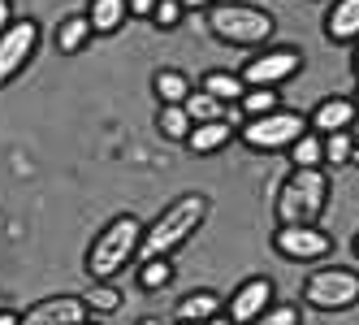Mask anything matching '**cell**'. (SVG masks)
Segmentation results:
<instances>
[{
	"instance_id": "cell-18",
	"label": "cell",
	"mask_w": 359,
	"mask_h": 325,
	"mask_svg": "<svg viewBox=\"0 0 359 325\" xmlns=\"http://www.w3.org/2000/svg\"><path fill=\"white\" fill-rule=\"evenodd\" d=\"M91 22H87V13L79 18V13H74V18H65L61 22V27H57V48H61V53L65 57H74V53H83V48L91 44Z\"/></svg>"
},
{
	"instance_id": "cell-2",
	"label": "cell",
	"mask_w": 359,
	"mask_h": 325,
	"mask_svg": "<svg viewBox=\"0 0 359 325\" xmlns=\"http://www.w3.org/2000/svg\"><path fill=\"white\" fill-rule=\"evenodd\" d=\"M329 204V173L316 169H290V178L277 187V221L281 226H316Z\"/></svg>"
},
{
	"instance_id": "cell-12",
	"label": "cell",
	"mask_w": 359,
	"mask_h": 325,
	"mask_svg": "<svg viewBox=\"0 0 359 325\" xmlns=\"http://www.w3.org/2000/svg\"><path fill=\"white\" fill-rule=\"evenodd\" d=\"M355 100L351 95H329L320 100V105L312 109V131L316 135H333V131H351V121H355Z\"/></svg>"
},
{
	"instance_id": "cell-14",
	"label": "cell",
	"mask_w": 359,
	"mask_h": 325,
	"mask_svg": "<svg viewBox=\"0 0 359 325\" xmlns=\"http://www.w3.org/2000/svg\"><path fill=\"white\" fill-rule=\"evenodd\" d=\"M234 143V126L221 117V121H203V126H191V135H187V147L195 157H212V152H221V147H229Z\"/></svg>"
},
{
	"instance_id": "cell-27",
	"label": "cell",
	"mask_w": 359,
	"mask_h": 325,
	"mask_svg": "<svg viewBox=\"0 0 359 325\" xmlns=\"http://www.w3.org/2000/svg\"><path fill=\"white\" fill-rule=\"evenodd\" d=\"M251 325H303V312L294 304H273L269 312H260Z\"/></svg>"
},
{
	"instance_id": "cell-41",
	"label": "cell",
	"mask_w": 359,
	"mask_h": 325,
	"mask_svg": "<svg viewBox=\"0 0 359 325\" xmlns=\"http://www.w3.org/2000/svg\"><path fill=\"white\" fill-rule=\"evenodd\" d=\"M177 325H191V321H177Z\"/></svg>"
},
{
	"instance_id": "cell-16",
	"label": "cell",
	"mask_w": 359,
	"mask_h": 325,
	"mask_svg": "<svg viewBox=\"0 0 359 325\" xmlns=\"http://www.w3.org/2000/svg\"><path fill=\"white\" fill-rule=\"evenodd\" d=\"M126 18H130L126 0H91V9H87V22H91L95 35H113V31H121Z\"/></svg>"
},
{
	"instance_id": "cell-33",
	"label": "cell",
	"mask_w": 359,
	"mask_h": 325,
	"mask_svg": "<svg viewBox=\"0 0 359 325\" xmlns=\"http://www.w3.org/2000/svg\"><path fill=\"white\" fill-rule=\"evenodd\" d=\"M203 325H234V321H229V317L221 312V317H212V321H203Z\"/></svg>"
},
{
	"instance_id": "cell-24",
	"label": "cell",
	"mask_w": 359,
	"mask_h": 325,
	"mask_svg": "<svg viewBox=\"0 0 359 325\" xmlns=\"http://www.w3.org/2000/svg\"><path fill=\"white\" fill-rule=\"evenodd\" d=\"M169 278H173V265H169V256L139 260V286H143V291H161V286H169Z\"/></svg>"
},
{
	"instance_id": "cell-5",
	"label": "cell",
	"mask_w": 359,
	"mask_h": 325,
	"mask_svg": "<svg viewBox=\"0 0 359 325\" xmlns=\"http://www.w3.org/2000/svg\"><path fill=\"white\" fill-rule=\"evenodd\" d=\"M303 304H312L316 312H346L359 304V273L346 265H325L312 269L303 282Z\"/></svg>"
},
{
	"instance_id": "cell-30",
	"label": "cell",
	"mask_w": 359,
	"mask_h": 325,
	"mask_svg": "<svg viewBox=\"0 0 359 325\" xmlns=\"http://www.w3.org/2000/svg\"><path fill=\"white\" fill-rule=\"evenodd\" d=\"M13 27V0H0V31Z\"/></svg>"
},
{
	"instance_id": "cell-31",
	"label": "cell",
	"mask_w": 359,
	"mask_h": 325,
	"mask_svg": "<svg viewBox=\"0 0 359 325\" xmlns=\"http://www.w3.org/2000/svg\"><path fill=\"white\" fill-rule=\"evenodd\" d=\"M177 5H182V9H212V5H221V0H177Z\"/></svg>"
},
{
	"instance_id": "cell-39",
	"label": "cell",
	"mask_w": 359,
	"mask_h": 325,
	"mask_svg": "<svg viewBox=\"0 0 359 325\" xmlns=\"http://www.w3.org/2000/svg\"><path fill=\"white\" fill-rule=\"evenodd\" d=\"M355 74H359V53H355Z\"/></svg>"
},
{
	"instance_id": "cell-32",
	"label": "cell",
	"mask_w": 359,
	"mask_h": 325,
	"mask_svg": "<svg viewBox=\"0 0 359 325\" xmlns=\"http://www.w3.org/2000/svg\"><path fill=\"white\" fill-rule=\"evenodd\" d=\"M0 325H18V312H9V308H0Z\"/></svg>"
},
{
	"instance_id": "cell-19",
	"label": "cell",
	"mask_w": 359,
	"mask_h": 325,
	"mask_svg": "<svg viewBox=\"0 0 359 325\" xmlns=\"http://www.w3.org/2000/svg\"><path fill=\"white\" fill-rule=\"evenodd\" d=\"M290 165H294V169H316V165H325V135L303 131V135L290 143Z\"/></svg>"
},
{
	"instance_id": "cell-3",
	"label": "cell",
	"mask_w": 359,
	"mask_h": 325,
	"mask_svg": "<svg viewBox=\"0 0 359 325\" xmlns=\"http://www.w3.org/2000/svg\"><path fill=\"white\" fill-rule=\"evenodd\" d=\"M139 239H143V221L135 213H121L113 217L104 230L95 234L91 252H87V273L95 282H113L117 273L139 256Z\"/></svg>"
},
{
	"instance_id": "cell-20",
	"label": "cell",
	"mask_w": 359,
	"mask_h": 325,
	"mask_svg": "<svg viewBox=\"0 0 359 325\" xmlns=\"http://www.w3.org/2000/svg\"><path fill=\"white\" fill-rule=\"evenodd\" d=\"M199 91H208V95H217L221 105H234V100H243V79L238 74H225V69H212V74H203V83H199Z\"/></svg>"
},
{
	"instance_id": "cell-26",
	"label": "cell",
	"mask_w": 359,
	"mask_h": 325,
	"mask_svg": "<svg viewBox=\"0 0 359 325\" xmlns=\"http://www.w3.org/2000/svg\"><path fill=\"white\" fill-rule=\"evenodd\" d=\"M351 152H355L351 131H333V135H325V165H346Z\"/></svg>"
},
{
	"instance_id": "cell-9",
	"label": "cell",
	"mask_w": 359,
	"mask_h": 325,
	"mask_svg": "<svg viewBox=\"0 0 359 325\" xmlns=\"http://www.w3.org/2000/svg\"><path fill=\"white\" fill-rule=\"evenodd\" d=\"M273 247L286 260H307V265H312V260H325L333 252V239L320 226H277Z\"/></svg>"
},
{
	"instance_id": "cell-13",
	"label": "cell",
	"mask_w": 359,
	"mask_h": 325,
	"mask_svg": "<svg viewBox=\"0 0 359 325\" xmlns=\"http://www.w3.org/2000/svg\"><path fill=\"white\" fill-rule=\"evenodd\" d=\"M325 39L329 44H355L359 39V0H333L325 18Z\"/></svg>"
},
{
	"instance_id": "cell-21",
	"label": "cell",
	"mask_w": 359,
	"mask_h": 325,
	"mask_svg": "<svg viewBox=\"0 0 359 325\" xmlns=\"http://www.w3.org/2000/svg\"><path fill=\"white\" fill-rule=\"evenodd\" d=\"M191 126H195V121L187 117L182 105H161V113H156V131H161L165 139H182V143H187Z\"/></svg>"
},
{
	"instance_id": "cell-1",
	"label": "cell",
	"mask_w": 359,
	"mask_h": 325,
	"mask_svg": "<svg viewBox=\"0 0 359 325\" xmlns=\"http://www.w3.org/2000/svg\"><path fill=\"white\" fill-rule=\"evenodd\" d=\"M208 195L199 191H187L177 195L173 204L161 208V217L143 226V239H139V260H156V256H173L191 234H199V226L208 221Z\"/></svg>"
},
{
	"instance_id": "cell-35",
	"label": "cell",
	"mask_w": 359,
	"mask_h": 325,
	"mask_svg": "<svg viewBox=\"0 0 359 325\" xmlns=\"http://www.w3.org/2000/svg\"><path fill=\"white\" fill-rule=\"evenodd\" d=\"M351 165H359V143H355V152H351Z\"/></svg>"
},
{
	"instance_id": "cell-28",
	"label": "cell",
	"mask_w": 359,
	"mask_h": 325,
	"mask_svg": "<svg viewBox=\"0 0 359 325\" xmlns=\"http://www.w3.org/2000/svg\"><path fill=\"white\" fill-rule=\"evenodd\" d=\"M182 5H177V0H156V13H151V27L156 31H173L177 22H182Z\"/></svg>"
},
{
	"instance_id": "cell-23",
	"label": "cell",
	"mask_w": 359,
	"mask_h": 325,
	"mask_svg": "<svg viewBox=\"0 0 359 325\" xmlns=\"http://www.w3.org/2000/svg\"><path fill=\"white\" fill-rule=\"evenodd\" d=\"M238 105H243V113H247V117H264V113L281 109V105H277V87H247Z\"/></svg>"
},
{
	"instance_id": "cell-25",
	"label": "cell",
	"mask_w": 359,
	"mask_h": 325,
	"mask_svg": "<svg viewBox=\"0 0 359 325\" xmlns=\"http://www.w3.org/2000/svg\"><path fill=\"white\" fill-rule=\"evenodd\" d=\"M83 299H87V308H91V312H104V317L121 308V295H117V286H113V282H95Z\"/></svg>"
},
{
	"instance_id": "cell-29",
	"label": "cell",
	"mask_w": 359,
	"mask_h": 325,
	"mask_svg": "<svg viewBox=\"0 0 359 325\" xmlns=\"http://www.w3.org/2000/svg\"><path fill=\"white\" fill-rule=\"evenodd\" d=\"M126 9H130V18H139V22H151V13H156V0H126Z\"/></svg>"
},
{
	"instance_id": "cell-15",
	"label": "cell",
	"mask_w": 359,
	"mask_h": 325,
	"mask_svg": "<svg viewBox=\"0 0 359 325\" xmlns=\"http://www.w3.org/2000/svg\"><path fill=\"white\" fill-rule=\"evenodd\" d=\"M221 308H225V299L217 295V291H191L182 304H177V321H191V325H203V321H212V317H221Z\"/></svg>"
},
{
	"instance_id": "cell-34",
	"label": "cell",
	"mask_w": 359,
	"mask_h": 325,
	"mask_svg": "<svg viewBox=\"0 0 359 325\" xmlns=\"http://www.w3.org/2000/svg\"><path fill=\"white\" fill-rule=\"evenodd\" d=\"M139 325H165V321H156V317H143V321H139Z\"/></svg>"
},
{
	"instance_id": "cell-38",
	"label": "cell",
	"mask_w": 359,
	"mask_h": 325,
	"mask_svg": "<svg viewBox=\"0 0 359 325\" xmlns=\"http://www.w3.org/2000/svg\"><path fill=\"white\" fill-rule=\"evenodd\" d=\"M355 256H359V234H355Z\"/></svg>"
},
{
	"instance_id": "cell-17",
	"label": "cell",
	"mask_w": 359,
	"mask_h": 325,
	"mask_svg": "<svg viewBox=\"0 0 359 325\" xmlns=\"http://www.w3.org/2000/svg\"><path fill=\"white\" fill-rule=\"evenodd\" d=\"M151 91L161 95V105H187V95H191L195 87H191V79H187L182 69H156Z\"/></svg>"
},
{
	"instance_id": "cell-10",
	"label": "cell",
	"mask_w": 359,
	"mask_h": 325,
	"mask_svg": "<svg viewBox=\"0 0 359 325\" xmlns=\"http://www.w3.org/2000/svg\"><path fill=\"white\" fill-rule=\"evenodd\" d=\"M83 321H91L83 295H48L35 308L18 312V325H83Z\"/></svg>"
},
{
	"instance_id": "cell-6",
	"label": "cell",
	"mask_w": 359,
	"mask_h": 325,
	"mask_svg": "<svg viewBox=\"0 0 359 325\" xmlns=\"http://www.w3.org/2000/svg\"><path fill=\"white\" fill-rule=\"evenodd\" d=\"M303 131H307V117L303 113H294V109H273L264 117H247L243 143L255 147V152H281V147H290Z\"/></svg>"
},
{
	"instance_id": "cell-40",
	"label": "cell",
	"mask_w": 359,
	"mask_h": 325,
	"mask_svg": "<svg viewBox=\"0 0 359 325\" xmlns=\"http://www.w3.org/2000/svg\"><path fill=\"white\" fill-rule=\"evenodd\" d=\"M83 325H100V321H83Z\"/></svg>"
},
{
	"instance_id": "cell-22",
	"label": "cell",
	"mask_w": 359,
	"mask_h": 325,
	"mask_svg": "<svg viewBox=\"0 0 359 325\" xmlns=\"http://www.w3.org/2000/svg\"><path fill=\"white\" fill-rule=\"evenodd\" d=\"M182 109H187V117L195 121V126H203V121H221V100L208 95V91H191Z\"/></svg>"
},
{
	"instance_id": "cell-7",
	"label": "cell",
	"mask_w": 359,
	"mask_h": 325,
	"mask_svg": "<svg viewBox=\"0 0 359 325\" xmlns=\"http://www.w3.org/2000/svg\"><path fill=\"white\" fill-rule=\"evenodd\" d=\"M303 69V53L290 44H277V48H260L247 65H243V87H281L290 83L294 74Z\"/></svg>"
},
{
	"instance_id": "cell-36",
	"label": "cell",
	"mask_w": 359,
	"mask_h": 325,
	"mask_svg": "<svg viewBox=\"0 0 359 325\" xmlns=\"http://www.w3.org/2000/svg\"><path fill=\"white\" fill-rule=\"evenodd\" d=\"M351 131H355V135H359V113H355V121H351Z\"/></svg>"
},
{
	"instance_id": "cell-37",
	"label": "cell",
	"mask_w": 359,
	"mask_h": 325,
	"mask_svg": "<svg viewBox=\"0 0 359 325\" xmlns=\"http://www.w3.org/2000/svg\"><path fill=\"white\" fill-rule=\"evenodd\" d=\"M351 100H355V109H359V91H355V95H351Z\"/></svg>"
},
{
	"instance_id": "cell-11",
	"label": "cell",
	"mask_w": 359,
	"mask_h": 325,
	"mask_svg": "<svg viewBox=\"0 0 359 325\" xmlns=\"http://www.w3.org/2000/svg\"><path fill=\"white\" fill-rule=\"evenodd\" d=\"M277 304L273 299V282L269 278H247V282H238V291L225 299V317L234 321V325H251L260 312H269Z\"/></svg>"
},
{
	"instance_id": "cell-4",
	"label": "cell",
	"mask_w": 359,
	"mask_h": 325,
	"mask_svg": "<svg viewBox=\"0 0 359 325\" xmlns=\"http://www.w3.org/2000/svg\"><path fill=\"white\" fill-rule=\"evenodd\" d=\"M203 18H208V31L229 48H264L277 27L273 13L255 9V5H212V9H203Z\"/></svg>"
},
{
	"instance_id": "cell-8",
	"label": "cell",
	"mask_w": 359,
	"mask_h": 325,
	"mask_svg": "<svg viewBox=\"0 0 359 325\" xmlns=\"http://www.w3.org/2000/svg\"><path fill=\"white\" fill-rule=\"evenodd\" d=\"M39 53V22L35 18H13L9 31H0V87L13 83Z\"/></svg>"
}]
</instances>
